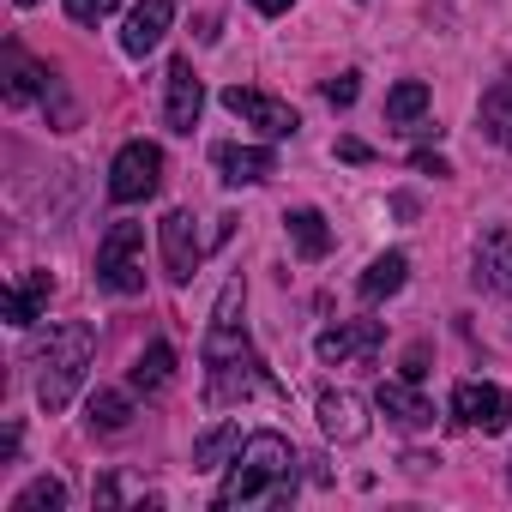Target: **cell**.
I'll list each match as a JSON object with an SVG mask.
<instances>
[{
  "label": "cell",
  "mask_w": 512,
  "mask_h": 512,
  "mask_svg": "<svg viewBox=\"0 0 512 512\" xmlns=\"http://www.w3.org/2000/svg\"><path fill=\"white\" fill-rule=\"evenodd\" d=\"M199 109H205V85L193 79V61L175 55V61H169V91H163V121H169V133H193V127H199Z\"/></svg>",
  "instance_id": "8fae6325"
},
{
  "label": "cell",
  "mask_w": 512,
  "mask_h": 512,
  "mask_svg": "<svg viewBox=\"0 0 512 512\" xmlns=\"http://www.w3.org/2000/svg\"><path fill=\"white\" fill-rule=\"evenodd\" d=\"M241 452V428L235 422H217V428H205L199 440H193V470H217V464H229Z\"/></svg>",
  "instance_id": "cb8c5ba5"
},
{
  "label": "cell",
  "mask_w": 512,
  "mask_h": 512,
  "mask_svg": "<svg viewBox=\"0 0 512 512\" xmlns=\"http://www.w3.org/2000/svg\"><path fill=\"white\" fill-rule=\"evenodd\" d=\"M476 127H482V139H512V73L494 85V91H482V109H476Z\"/></svg>",
  "instance_id": "603a6c76"
},
{
  "label": "cell",
  "mask_w": 512,
  "mask_h": 512,
  "mask_svg": "<svg viewBox=\"0 0 512 512\" xmlns=\"http://www.w3.org/2000/svg\"><path fill=\"white\" fill-rule=\"evenodd\" d=\"M163 187V151L151 139H127L109 163V199L115 205H145Z\"/></svg>",
  "instance_id": "277c9868"
},
{
  "label": "cell",
  "mask_w": 512,
  "mask_h": 512,
  "mask_svg": "<svg viewBox=\"0 0 512 512\" xmlns=\"http://www.w3.org/2000/svg\"><path fill=\"white\" fill-rule=\"evenodd\" d=\"M49 296H55V278L49 272H31L19 290H7V296H0V314H7V326H37L43 320V308H49Z\"/></svg>",
  "instance_id": "e0dca14e"
},
{
  "label": "cell",
  "mask_w": 512,
  "mask_h": 512,
  "mask_svg": "<svg viewBox=\"0 0 512 512\" xmlns=\"http://www.w3.org/2000/svg\"><path fill=\"white\" fill-rule=\"evenodd\" d=\"M452 422L470 434H500L512 422V392L488 386V380H458L452 386Z\"/></svg>",
  "instance_id": "52a82bcc"
},
{
  "label": "cell",
  "mask_w": 512,
  "mask_h": 512,
  "mask_svg": "<svg viewBox=\"0 0 512 512\" xmlns=\"http://www.w3.org/2000/svg\"><path fill=\"white\" fill-rule=\"evenodd\" d=\"M169 380H175V350L169 344H145L139 362H133V374H127V386L145 392V398H157V392H169Z\"/></svg>",
  "instance_id": "44dd1931"
},
{
  "label": "cell",
  "mask_w": 512,
  "mask_h": 512,
  "mask_svg": "<svg viewBox=\"0 0 512 512\" xmlns=\"http://www.w3.org/2000/svg\"><path fill=\"white\" fill-rule=\"evenodd\" d=\"M410 163H416L422 175H434V181H440V175H452V163H446V157H434V151H416Z\"/></svg>",
  "instance_id": "83f0119b"
},
{
  "label": "cell",
  "mask_w": 512,
  "mask_h": 512,
  "mask_svg": "<svg viewBox=\"0 0 512 512\" xmlns=\"http://www.w3.org/2000/svg\"><path fill=\"white\" fill-rule=\"evenodd\" d=\"M223 109H229L235 121H247V127H260L266 139H296V127H302V115H296L290 103H278V97H266V91H247V85H229V91H223Z\"/></svg>",
  "instance_id": "9c48e42d"
},
{
  "label": "cell",
  "mask_w": 512,
  "mask_h": 512,
  "mask_svg": "<svg viewBox=\"0 0 512 512\" xmlns=\"http://www.w3.org/2000/svg\"><path fill=\"white\" fill-rule=\"evenodd\" d=\"M434 464H440V458H434V452H404V470H410V476H428V470H434Z\"/></svg>",
  "instance_id": "4dcf8cb0"
},
{
  "label": "cell",
  "mask_w": 512,
  "mask_h": 512,
  "mask_svg": "<svg viewBox=\"0 0 512 512\" xmlns=\"http://www.w3.org/2000/svg\"><path fill=\"white\" fill-rule=\"evenodd\" d=\"M506 145H512V139H506Z\"/></svg>",
  "instance_id": "e575fe53"
},
{
  "label": "cell",
  "mask_w": 512,
  "mask_h": 512,
  "mask_svg": "<svg viewBox=\"0 0 512 512\" xmlns=\"http://www.w3.org/2000/svg\"><path fill=\"white\" fill-rule=\"evenodd\" d=\"M296 0H253V13H266V19H278V13H290Z\"/></svg>",
  "instance_id": "1f68e13d"
},
{
  "label": "cell",
  "mask_w": 512,
  "mask_h": 512,
  "mask_svg": "<svg viewBox=\"0 0 512 512\" xmlns=\"http://www.w3.org/2000/svg\"><path fill=\"white\" fill-rule=\"evenodd\" d=\"M205 374H211V380H205V404H211V410L247 404V398H260V392L284 398V386L272 380V368L260 362V350H253V356H235V362H217V368H205Z\"/></svg>",
  "instance_id": "5b68a950"
},
{
  "label": "cell",
  "mask_w": 512,
  "mask_h": 512,
  "mask_svg": "<svg viewBox=\"0 0 512 512\" xmlns=\"http://www.w3.org/2000/svg\"><path fill=\"white\" fill-rule=\"evenodd\" d=\"M157 241H163V272H169V284H193V272L205 266V253L217 247V235H199V217L193 211H169L157 223Z\"/></svg>",
  "instance_id": "8992f818"
},
{
  "label": "cell",
  "mask_w": 512,
  "mask_h": 512,
  "mask_svg": "<svg viewBox=\"0 0 512 512\" xmlns=\"http://www.w3.org/2000/svg\"><path fill=\"white\" fill-rule=\"evenodd\" d=\"M374 410H380L392 428H404V434H416V428L434 422V404L416 392V380H386V386L374 392Z\"/></svg>",
  "instance_id": "5bb4252c"
},
{
  "label": "cell",
  "mask_w": 512,
  "mask_h": 512,
  "mask_svg": "<svg viewBox=\"0 0 512 512\" xmlns=\"http://www.w3.org/2000/svg\"><path fill=\"white\" fill-rule=\"evenodd\" d=\"M211 163L229 187H253V181H266L278 175V157L266 145H211Z\"/></svg>",
  "instance_id": "9a60e30c"
},
{
  "label": "cell",
  "mask_w": 512,
  "mask_h": 512,
  "mask_svg": "<svg viewBox=\"0 0 512 512\" xmlns=\"http://www.w3.org/2000/svg\"><path fill=\"white\" fill-rule=\"evenodd\" d=\"M169 19H175V0H139V7L127 13V25H121V49L133 61H145L169 37Z\"/></svg>",
  "instance_id": "4fadbf2b"
},
{
  "label": "cell",
  "mask_w": 512,
  "mask_h": 512,
  "mask_svg": "<svg viewBox=\"0 0 512 512\" xmlns=\"http://www.w3.org/2000/svg\"><path fill=\"white\" fill-rule=\"evenodd\" d=\"M470 284L488 290V296H506V290H512V229H506V223H488V229L476 235Z\"/></svg>",
  "instance_id": "30bf717a"
},
{
  "label": "cell",
  "mask_w": 512,
  "mask_h": 512,
  "mask_svg": "<svg viewBox=\"0 0 512 512\" xmlns=\"http://www.w3.org/2000/svg\"><path fill=\"white\" fill-rule=\"evenodd\" d=\"M49 91H55V73L37 67L19 43H7V103H13V109H25V103H49Z\"/></svg>",
  "instance_id": "2e32d148"
},
{
  "label": "cell",
  "mask_w": 512,
  "mask_h": 512,
  "mask_svg": "<svg viewBox=\"0 0 512 512\" xmlns=\"http://www.w3.org/2000/svg\"><path fill=\"white\" fill-rule=\"evenodd\" d=\"M506 488H512V464H506Z\"/></svg>",
  "instance_id": "836d02e7"
},
{
  "label": "cell",
  "mask_w": 512,
  "mask_h": 512,
  "mask_svg": "<svg viewBox=\"0 0 512 512\" xmlns=\"http://www.w3.org/2000/svg\"><path fill=\"white\" fill-rule=\"evenodd\" d=\"M356 91H362V85H356V73L326 79V103H332V109H350V103H356Z\"/></svg>",
  "instance_id": "4316f807"
},
{
  "label": "cell",
  "mask_w": 512,
  "mask_h": 512,
  "mask_svg": "<svg viewBox=\"0 0 512 512\" xmlns=\"http://www.w3.org/2000/svg\"><path fill=\"white\" fill-rule=\"evenodd\" d=\"M284 229H290V247L302 253V260H326V253H332V229H326V217L314 205H296L284 217Z\"/></svg>",
  "instance_id": "d6986e66"
},
{
  "label": "cell",
  "mask_w": 512,
  "mask_h": 512,
  "mask_svg": "<svg viewBox=\"0 0 512 512\" xmlns=\"http://www.w3.org/2000/svg\"><path fill=\"white\" fill-rule=\"evenodd\" d=\"M85 422H91V434H121V428L133 422V398L115 392V386H97V392L85 398Z\"/></svg>",
  "instance_id": "7402d4cb"
},
{
  "label": "cell",
  "mask_w": 512,
  "mask_h": 512,
  "mask_svg": "<svg viewBox=\"0 0 512 512\" xmlns=\"http://www.w3.org/2000/svg\"><path fill=\"white\" fill-rule=\"evenodd\" d=\"M428 103H434V91H428L422 79H404V85H392V91H386V121H392V127H404V133H422Z\"/></svg>",
  "instance_id": "ffe728a7"
},
{
  "label": "cell",
  "mask_w": 512,
  "mask_h": 512,
  "mask_svg": "<svg viewBox=\"0 0 512 512\" xmlns=\"http://www.w3.org/2000/svg\"><path fill=\"white\" fill-rule=\"evenodd\" d=\"M67 506V482L61 476H37L31 488L13 494V512H61Z\"/></svg>",
  "instance_id": "d4e9b609"
},
{
  "label": "cell",
  "mask_w": 512,
  "mask_h": 512,
  "mask_svg": "<svg viewBox=\"0 0 512 512\" xmlns=\"http://www.w3.org/2000/svg\"><path fill=\"white\" fill-rule=\"evenodd\" d=\"M121 7V0H67V13H73V25H97V19H109Z\"/></svg>",
  "instance_id": "484cf974"
},
{
  "label": "cell",
  "mask_w": 512,
  "mask_h": 512,
  "mask_svg": "<svg viewBox=\"0 0 512 512\" xmlns=\"http://www.w3.org/2000/svg\"><path fill=\"white\" fill-rule=\"evenodd\" d=\"M97 284L109 296H139L145 290V229L139 223H109L97 241Z\"/></svg>",
  "instance_id": "3957f363"
},
{
  "label": "cell",
  "mask_w": 512,
  "mask_h": 512,
  "mask_svg": "<svg viewBox=\"0 0 512 512\" xmlns=\"http://www.w3.org/2000/svg\"><path fill=\"white\" fill-rule=\"evenodd\" d=\"M97 356V332L85 320H67V326H49V344L37 350V404L55 416L73 404V392L85 386V368Z\"/></svg>",
  "instance_id": "7a4b0ae2"
},
{
  "label": "cell",
  "mask_w": 512,
  "mask_h": 512,
  "mask_svg": "<svg viewBox=\"0 0 512 512\" xmlns=\"http://www.w3.org/2000/svg\"><path fill=\"white\" fill-rule=\"evenodd\" d=\"M314 416H320L326 440H338V446H356V440H368V404H362L356 392H320Z\"/></svg>",
  "instance_id": "7c38bea8"
},
{
  "label": "cell",
  "mask_w": 512,
  "mask_h": 512,
  "mask_svg": "<svg viewBox=\"0 0 512 512\" xmlns=\"http://www.w3.org/2000/svg\"><path fill=\"white\" fill-rule=\"evenodd\" d=\"M422 374H428V350H422V344H416V350H410V356H404V380H422Z\"/></svg>",
  "instance_id": "f546056e"
},
{
  "label": "cell",
  "mask_w": 512,
  "mask_h": 512,
  "mask_svg": "<svg viewBox=\"0 0 512 512\" xmlns=\"http://www.w3.org/2000/svg\"><path fill=\"white\" fill-rule=\"evenodd\" d=\"M13 7H37V0H13Z\"/></svg>",
  "instance_id": "d6a6232c"
},
{
  "label": "cell",
  "mask_w": 512,
  "mask_h": 512,
  "mask_svg": "<svg viewBox=\"0 0 512 512\" xmlns=\"http://www.w3.org/2000/svg\"><path fill=\"white\" fill-rule=\"evenodd\" d=\"M380 344H386V326L380 320H338V326H326L320 338H314V356L320 362H338V368H368L374 356H380Z\"/></svg>",
  "instance_id": "ba28073f"
},
{
  "label": "cell",
  "mask_w": 512,
  "mask_h": 512,
  "mask_svg": "<svg viewBox=\"0 0 512 512\" xmlns=\"http://www.w3.org/2000/svg\"><path fill=\"white\" fill-rule=\"evenodd\" d=\"M404 278H410V260H404L398 247H392V253H380V260H374V266H368V272L356 278V296H362V302L374 308V302L398 296V290H404Z\"/></svg>",
  "instance_id": "ac0fdd59"
},
{
  "label": "cell",
  "mask_w": 512,
  "mask_h": 512,
  "mask_svg": "<svg viewBox=\"0 0 512 512\" xmlns=\"http://www.w3.org/2000/svg\"><path fill=\"white\" fill-rule=\"evenodd\" d=\"M338 157H344V163H368V157H374V151H368V145H362V139H338Z\"/></svg>",
  "instance_id": "f1b7e54d"
},
{
  "label": "cell",
  "mask_w": 512,
  "mask_h": 512,
  "mask_svg": "<svg viewBox=\"0 0 512 512\" xmlns=\"http://www.w3.org/2000/svg\"><path fill=\"white\" fill-rule=\"evenodd\" d=\"M290 500H296V446L278 428L247 434L241 452L229 458V476L211 494L217 512H235V506H290Z\"/></svg>",
  "instance_id": "6da1fadb"
}]
</instances>
